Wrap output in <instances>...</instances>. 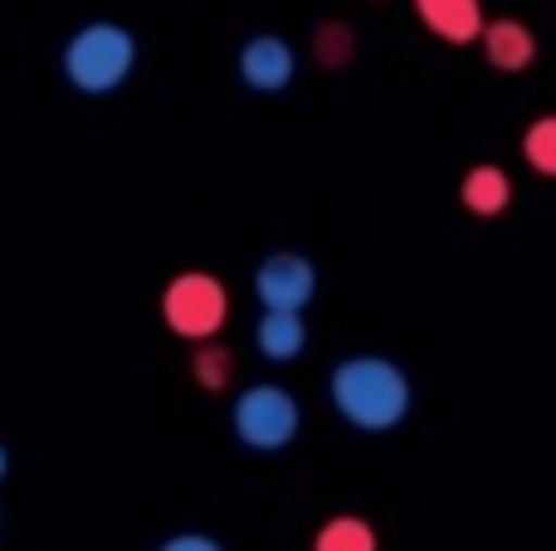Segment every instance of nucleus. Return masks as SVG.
<instances>
[{
    "label": "nucleus",
    "instance_id": "obj_1",
    "mask_svg": "<svg viewBox=\"0 0 556 551\" xmlns=\"http://www.w3.org/2000/svg\"><path fill=\"white\" fill-rule=\"evenodd\" d=\"M332 406L346 425L381 435L401 425L410 410V381L386 357H352L332 371Z\"/></svg>",
    "mask_w": 556,
    "mask_h": 551
},
{
    "label": "nucleus",
    "instance_id": "obj_2",
    "mask_svg": "<svg viewBox=\"0 0 556 551\" xmlns=\"http://www.w3.org/2000/svg\"><path fill=\"white\" fill-rule=\"evenodd\" d=\"M137 64V39L113 20H93L64 44V78L78 93H113Z\"/></svg>",
    "mask_w": 556,
    "mask_h": 551
},
{
    "label": "nucleus",
    "instance_id": "obj_3",
    "mask_svg": "<svg viewBox=\"0 0 556 551\" xmlns=\"http://www.w3.org/2000/svg\"><path fill=\"white\" fill-rule=\"evenodd\" d=\"M298 425H303V410L288 396L283 386H250L240 400H235V435L250 449H283L293 445Z\"/></svg>",
    "mask_w": 556,
    "mask_h": 551
},
{
    "label": "nucleus",
    "instance_id": "obj_4",
    "mask_svg": "<svg viewBox=\"0 0 556 551\" xmlns=\"http://www.w3.org/2000/svg\"><path fill=\"white\" fill-rule=\"evenodd\" d=\"M162 312L176 337L205 342L220 332L225 312H230V298H225V283L211 279V273H181V279H172V289H166Z\"/></svg>",
    "mask_w": 556,
    "mask_h": 551
},
{
    "label": "nucleus",
    "instance_id": "obj_5",
    "mask_svg": "<svg viewBox=\"0 0 556 551\" xmlns=\"http://www.w3.org/2000/svg\"><path fill=\"white\" fill-rule=\"evenodd\" d=\"M254 293L264 312H303L317 293V273L303 254H269L254 273Z\"/></svg>",
    "mask_w": 556,
    "mask_h": 551
},
{
    "label": "nucleus",
    "instance_id": "obj_6",
    "mask_svg": "<svg viewBox=\"0 0 556 551\" xmlns=\"http://www.w3.org/2000/svg\"><path fill=\"white\" fill-rule=\"evenodd\" d=\"M293 49L278 35H254L250 44L240 49V78L254 88V93H278V88L293 84Z\"/></svg>",
    "mask_w": 556,
    "mask_h": 551
},
{
    "label": "nucleus",
    "instance_id": "obj_7",
    "mask_svg": "<svg viewBox=\"0 0 556 551\" xmlns=\"http://www.w3.org/2000/svg\"><path fill=\"white\" fill-rule=\"evenodd\" d=\"M415 15L425 20V29L450 44H473L483 35V5L479 0H415Z\"/></svg>",
    "mask_w": 556,
    "mask_h": 551
},
{
    "label": "nucleus",
    "instance_id": "obj_8",
    "mask_svg": "<svg viewBox=\"0 0 556 551\" xmlns=\"http://www.w3.org/2000/svg\"><path fill=\"white\" fill-rule=\"evenodd\" d=\"M483 54H489L493 68H503V74H518V68L532 64V54H538V39H532L528 25H518V20H493V25H483Z\"/></svg>",
    "mask_w": 556,
    "mask_h": 551
},
{
    "label": "nucleus",
    "instance_id": "obj_9",
    "mask_svg": "<svg viewBox=\"0 0 556 551\" xmlns=\"http://www.w3.org/2000/svg\"><path fill=\"white\" fill-rule=\"evenodd\" d=\"M254 342H260V351L269 361H293V357H303V347H307V328L298 312H264Z\"/></svg>",
    "mask_w": 556,
    "mask_h": 551
},
{
    "label": "nucleus",
    "instance_id": "obj_10",
    "mask_svg": "<svg viewBox=\"0 0 556 551\" xmlns=\"http://www.w3.org/2000/svg\"><path fill=\"white\" fill-rule=\"evenodd\" d=\"M508 176L498 171V166H473L469 176H464V205H469L473 215H498L503 205H508Z\"/></svg>",
    "mask_w": 556,
    "mask_h": 551
},
{
    "label": "nucleus",
    "instance_id": "obj_11",
    "mask_svg": "<svg viewBox=\"0 0 556 551\" xmlns=\"http://www.w3.org/2000/svg\"><path fill=\"white\" fill-rule=\"evenodd\" d=\"M313 551H376V533L362 517H332V523L317 533Z\"/></svg>",
    "mask_w": 556,
    "mask_h": 551
},
{
    "label": "nucleus",
    "instance_id": "obj_12",
    "mask_svg": "<svg viewBox=\"0 0 556 551\" xmlns=\"http://www.w3.org/2000/svg\"><path fill=\"white\" fill-rule=\"evenodd\" d=\"M528 162L538 166L542 176H552L556 171V117H538V123L528 127Z\"/></svg>",
    "mask_w": 556,
    "mask_h": 551
},
{
    "label": "nucleus",
    "instance_id": "obj_13",
    "mask_svg": "<svg viewBox=\"0 0 556 551\" xmlns=\"http://www.w3.org/2000/svg\"><path fill=\"white\" fill-rule=\"evenodd\" d=\"M195 376L205 381V386H220L225 376H230V357H225L220 347H211V351H201L195 357Z\"/></svg>",
    "mask_w": 556,
    "mask_h": 551
},
{
    "label": "nucleus",
    "instance_id": "obj_14",
    "mask_svg": "<svg viewBox=\"0 0 556 551\" xmlns=\"http://www.w3.org/2000/svg\"><path fill=\"white\" fill-rule=\"evenodd\" d=\"M156 551H225L215 537H201V533H181V537H172V542H162Z\"/></svg>",
    "mask_w": 556,
    "mask_h": 551
},
{
    "label": "nucleus",
    "instance_id": "obj_15",
    "mask_svg": "<svg viewBox=\"0 0 556 551\" xmlns=\"http://www.w3.org/2000/svg\"><path fill=\"white\" fill-rule=\"evenodd\" d=\"M5 469H10V454H5V445H0V478H5Z\"/></svg>",
    "mask_w": 556,
    "mask_h": 551
}]
</instances>
